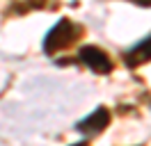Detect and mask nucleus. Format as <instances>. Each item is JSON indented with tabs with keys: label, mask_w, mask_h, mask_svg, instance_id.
Wrapping results in <instances>:
<instances>
[{
	"label": "nucleus",
	"mask_w": 151,
	"mask_h": 146,
	"mask_svg": "<svg viewBox=\"0 0 151 146\" xmlns=\"http://www.w3.org/2000/svg\"><path fill=\"white\" fill-rule=\"evenodd\" d=\"M83 34V27L76 25L69 18H60L55 25L50 27V32L44 39V53L46 55H55L57 50H64L73 44L78 36Z\"/></svg>",
	"instance_id": "obj_1"
},
{
	"label": "nucleus",
	"mask_w": 151,
	"mask_h": 146,
	"mask_svg": "<svg viewBox=\"0 0 151 146\" xmlns=\"http://www.w3.org/2000/svg\"><path fill=\"white\" fill-rule=\"evenodd\" d=\"M78 59L85 64L87 69H92L94 73H99V75H108V73L112 71V62H110V57H108L99 46H80V50H78Z\"/></svg>",
	"instance_id": "obj_2"
},
{
	"label": "nucleus",
	"mask_w": 151,
	"mask_h": 146,
	"mask_svg": "<svg viewBox=\"0 0 151 146\" xmlns=\"http://www.w3.org/2000/svg\"><path fill=\"white\" fill-rule=\"evenodd\" d=\"M108 123H110V112H108V107L101 105L94 112H89L85 119H80L76 123V130L83 132V135H99V132H103L108 128Z\"/></svg>",
	"instance_id": "obj_3"
},
{
	"label": "nucleus",
	"mask_w": 151,
	"mask_h": 146,
	"mask_svg": "<svg viewBox=\"0 0 151 146\" xmlns=\"http://www.w3.org/2000/svg\"><path fill=\"white\" fill-rule=\"evenodd\" d=\"M124 62H126V66H131V69H137L142 64L151 62V34L144 36L142 41H137L133 48H128L124 53Z\"/></svg>",
	"instance_id": "obj_4"
},
{
	"label": "nucleus",
	"mask_w": 151,
	"mask_h": 146,
	"mask_svg": "<svg viewBox=\"0 0 151 146\" xmlns=\"http://www.w3.org/2000/svg\"><path fill=\"white\" fill-rule=\"evenodd\" d=\"M71 146H89L87 142H76V144H71Z\"/></svg>",
	"instance_id": "obj_5"
}]
</instances>
